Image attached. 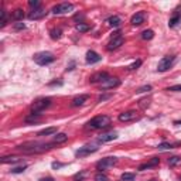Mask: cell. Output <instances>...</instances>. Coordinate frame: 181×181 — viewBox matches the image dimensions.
I'll use <instances>...</instances> for the list:
<instances>
[{"instance_id": "3957f363", "label": "cell", "mask_w": 181, "mask_h": 181, "mask_svg": "<svg viewBox=\"0 0 181 181\" xmlns=\"http://www.w3.org/2000/svg\"><path fill=\"white\" fill-rule=\"evenodd\" d=\"M33 60L38 65H48V64L54 62L55 57L53 53H48V51H43V53H37V54L33 57Z\"/></svg>"}, {"instance_id": "484cf974", "label": "cell", "mask_w": 181, "mask_h": 181, "mask_svg": "<svg viewBox=\"0 0 181 181\" xmlns=\"http://www.w3.org/2000/svg\"><path fill=\"white\" fill-rule=\"evenodd\" d=\"M75 28H77V31H79V33H87L91 30V26H89V24H85V23H78L75 26Z\"/></svg>"}, {"instance_id": "d6a6232c", "label": "cell", "mask_w": 181, "mask_h": 181, "mask_svg": "<svg viewBox=\"0 0 181 181\" xmlns=\"http://www.w3.org/2000/svg\"><path fill=\"white\" fill-rule=\"evenodd\" d=\"M112 96H113L112 94H102V95H99V98H98V102H105V101L110 99Z\"/></svg>"}, {"instance_id": "8992f818", "label": "cell", "mask_w": 181, "mask_h": 181, "mask_svg": "<svg viewBox=\"0 0 181 181\" xmlns=\"http://www.w3.org/2000/svg\"><path fill=\"white\" fill-rule=\"evenodd\" d=\"M116 163H118V158L116 157H105V158L99 160V161L96 163V168L102 173V171H105V170H108V168H110V167H113Z\"/></svg>"}, {"instance_id": "ee69618b", "label": "cell", "mask_w": 181, "mask_h": 181, "mask_svg": "<svg viewBox=\"0 0 181 181\" xmlns=\"http://www.w3.org/2000/svg\"><path fill=\"white\" fill-rule=\"evenodd\" d=\"M40 181H54V178L53 177H45V178H41Z\"/></svg>"}, {"instance_id": "f1b7e54d", "label": "cell", "mask_w": 181, "mask_h": 181, "mask_svg": "<svg viewBox=\"0 0 181 181\" xmlns=\"http://www.w3.org/2000/svg\"><path fill=\"white\" fill-rule=\"evenodd\" d=\"M154 37V31L153 30H144L142 33V38L143 40H151Z\"/></svg>"}, {"instance_id": "30bf717a", "label": "cell", "mask_w": 181, "mask_h": 181, "mask_svg": "<svg viewBox=\"0 0 181 181\" xmlns=\"http://www.w3.org/2000/svg\"><path fill=\"white\" fill-rule=\"evenodd\" d=\"M47 16V10L43 7H38V9H34L28 13V18L30 20H41L43 17Z\"/></svg>"}, {"instance_id": "2e32d148", "label": "cell", "mask_w": 181, "mask_h": 181, "mask_svg": "<svg viewBox=\"0 0 181 181\" xmlns=\"http://www.w3.org/2000/svg\"><path fill=\"white\" fill-rule=\"evenodd\" d=\"M85 60H87V62H88V64H91V65H92V64L99 62V61L102 60V57L98 54V53H95V51H92V50H91V51H88V53H87V57H85Z\"/></svg>"}, {"instance_id": "52a82bcc", "label": "cell", "mask_w": 181, "mask_h": 181, "mask_svg": "<svg viewBox=\"0 0 181 181\" xmlns=\"http://www.w3.org/2000/svg\"><path fill=\"white\" fill-rule=\"evenodd\" d=\"M174 60H175V57H174V55H165V57H163V58L160 60V62H158L157 71L158 72L168 71V70H170V67L173 65Z\"/></svg>"}, {"instance_id": "5b68a950", "label": "cell", "mask_w": 181, "mask_h": 181, "mask_svg": "<svg viewBox=\"0 0 181 181\" xmlns=\"http://www.w3.org/2000/svg\"><path fill=\"white\" fill-rule=\"evenodd\" d=\"M72 10H74V4L71 3H60V4H57L53 7V14L55 16H61V14H68V13H71Z\"/></svg>"}, {"instance_id": "74e56055", "label": "cell", "mask_w": 181, "mask_h": 181, "mask_svg": "<svg viewBox=\"0 0 181 181\" xmlns=\"http://www.w3.org/2000/svg\"><path fill=\"white\" fill-rule=\"evenodd\" d=\"M140 65H142V60H137L136 62H133V64H132V65H130V67H129V70H132V71H134V70H137V68H139Z\"/></svg>"}, {"instance_id": "f6af8a7d", "label": "cell", "mask_w": 181, "mask_h": 181, "mask_svg": "<svg viewBox=\"0 0 181 181\" xmlns=\"http://www.w3.org/2000/svg\"><path fill=\"white\" fill-rule=\"evenodd\" d=\"M174 125H175V126H180V125H181V120H175V122H174Z\"/></svg>"}, {"instance_id": "4dcf8cb0", "label": "cell", "mask_w": 181, "mask_h": 181, "mask_svg": "<svg viewBox=\"0 0 181 181\" xmlns=\"http://www.w3.org/2000/svg\"><path fill=\"white\" fill-rule=\"evenodd\" d=\"M95 181H109V178H108V175L103 173H98L96 175H95Z\"/></svg>"}, {"instance_id": "9a60e30c", "label": "cell", "mask_w": 181, "mask_h": 181, "mask_svg": "<svg viewBox=\"0 0 181 181\" xmlns=\"http://www.w3.org/2000/svg\"><path fill=\"white\" fill-rule=\"evenodd\" d=\"M106 78H109V75H108V72H96V74H94L91 78H89V82L91 84H98V82H101L102 84L103 81Z\"/></svg>"}, {"instance_id": "d4e9b609", "label": "cell", "mask_w": 181, "mask_h": 181, "mask_svg": "<svg viewBox=\"0 0 181 181\" xmlns=\"http://www.w3.org/2000/svg\"><path fill=\"white\" fill-rule=\"evenodd\" d=\"M20 158H17L16 156H4L1 157V163L3 164H7V163H18Z\"/></svg>"}, {"instance_id": "f35d334b", "label": "cell", "mask_w": 181, "mask_h": 181, "mask_svg": "<svg viewBox=\"0 0 181 181\" xmlns=\"http://www.w3.org/2000/svg\"><path fill=\"white\" fill-rule=\"evenodd\" d=\"M7 24V17H6V11L4 10H1V24H0V27H4Z\"/></svg>"}, {"instance_id": "bcb514c9", "label": "cell", "mask_w": 181, "mask_h": 181, "mask_svg": "<svg viewBox=\"0 0 181 181\" xmlns=\"http://www.w3.org/2000/svg\"><path fill=\"white\" fill-rule=\"evenodd\" d=\"M150 181H157V180H154V178H153V180H150Z\"/></svg>"}, {"instance_id": "e0dca14e", "label": "cell", "mask_w": 181, "mask_h": 181, "mask_svg": "<svg viewBox=\"0 0 181 181\" xmlns=\"http://www.w3.org/2000/svg\"><path fill=\"white\" fill-rule=\"evenodd\" d=\"M158 164H160V158H158V157H153L149 163H144V164L139 165V170H140V171H144V170L151 168V167H156V165H158Z\"/></svg>"}, {"instance_id": "8fae6325", "label": "cell", "mask_w": 181, "mask_h": 181, "mask_svg": "<svg viewBox=\"0 0 181 181\" xmlns=\"http://www.w3.org/2000/svg\"><path fill=\"white\" fill-rule=\"evenodd\" d=\"M95 151H98V147L96 146H84L79 150L75 151V156L77 157H84V156H88V154H92Z\"/></svg>"}, {"instance_id": "277c9868", "label": "cell", "mask_w": 181, "mask_h": 181, "mask_svg": "<svg viewBox=\"0 0 181 181\" xmlns=\"http://www.w3.org/2000/svg\"><path fill=\"white\" fill-rule=\"evenodd\" d=\"M50 105H51V98H38L31 105V112L33 113H40L44 109H47Z\"/></svg>"}, {"instance_id": "7402d4cb", "label": "cell", "mask_w": 181, "mask_h": 181, "mask_svg": "<svg viewBox=\"0 0 181 181\" xmlns=\"http://www.w3.org/2000/svg\"><path fill=\"white\" fill-rule=\"evenodd\" d=\"M57 133V127H47V129H43V130H40L38 133H37V136H40V137H43V136H50V134H54Z\"/></svg>"}, {"instance_id": "f546056e", "label": "cell", "mask_w": 181, "mask_h": 181, "mask_svg": "<svg viewBox=\"0 0 181 181\" xmlns=\"http://www.w3.org/2000/svg\"><path fill=\"white\" fill-rule=\"evenodd\" d=\"M136 175L133 173H123L122 174V180L123 181H134Z\"/></svg>"}, {"instance_id": "ffe728a7", "label": "cell", "mask_w": 181, "mask_h": 181, "mask_svg": "<svg viewBox=\"0 0 181 181\" xmlns=\"http://www.w3.org/2000/svg\"><path fill=\"white\" fill-rule=\"evenodd\" d=\"M106 23L109 24L110 27H120V24H122V18L119 16H110L108 20H106Z\"/></svg>"}, {"instance_id": "ac0fdd59", "label": "cell", "mask_w": 181, "mask_h": 181, "mask_svg": "<svg viewBox=\"0 0 181 181\" xmlns=\"http://www.w3.org/2000/svg\"><path fill=\"white\" fill-rule=\"evenodd\" d=\"M88 99H89V95H79V96H75V98L72 99V106H75V108H77V106H82Z\"/></svg>"}, {"instance_id": "ab89813d", "label": "cell", "mask_w": 181, "mask_h": 181, "mask_svg": "<svg viewBox=\"0 0 181 181\" xmlns=\"http://www.w3.org/2000/svg\"><path fill=\"white\" fill-rule=\"evenodd\" d=\"M165 91H170V92H181V85H174V87L167 88Z\"/></svg>"}, {"instance_id": "9c48e42d", "label": "cell", "mask_w": 181, "mask_h": 181, "mask_svg": "<svg viewBox=\"0 0 181 181\" xmlns=\"http://www.w3.org/2000/svg\"><path fill=\"white\" fill-rule=\"evenodd\" d=\"M123 43H125V38H123L122 35H119V37H112V40L109 41V44L106 45V50H108V51L118 50L120 45H123Z\"/></svg>"}, {"instance_id": "8d00e7d4", "label": "cell", "mask_w": 181, "mask_h": 181, "mask_svg": "<svg viewBox=\"0 0 181 181\" xmlns=\"http://www.w3.org/2000/svg\"><path fill=\"white\" fill-rule=\"evenodd\" d=\"M28 6L33 7V10H34V9H38L40 7V0H30V1H28Z\"/></svg>"}, {"instance_id": "d590c367", "label": "cell", "mask_w": 181, "mask_h": 181, "mask_svg": "<svg viewBox=\"0 0 181 181\" xmlns=\"http://www.w3.org/2000/svg\"><path fill=\"white\" fill-rule=\"evenodd\" d=\"M13 28H14L16 31H20V30H24V28H26V24H24V23H20V21H18V23H14Z\"/></svg>"}, {"instance_id": "e575fe53", "label": "cell", "mask_w": 181, "mask_h": 181, "mask_svg": "<svg viewBox=\"0 0 181 181\" xmlns=\"http://www.w3.org/2000/svg\"><path fill=\"white\" fill-rule=\"evenodd\" d=\"M149 91H151V85H144V87H140L137 88V94H142V92H149Z\"/></svg>"}, {"instance_id": "44dd1931", "label": "cell", "mask_w": 181, "mask_h": 181, "mask_svg": "<svg viewBox=\"0 0 181 181\" xmlns=\"http://www.w3.org/2000/svg\"><path fill=\"white\" fill-rule=\"evenodd\" d=\"M11 18L14 20V21H20V20H23L24 18V11H23V9H16L13 13H11Z\"/></svg>"}, {"instance_id": "6da1fadb", "label": "cell", "mask_w": 181, "mask_h": 181, "mask_svg": "<svg viewBox=\"0 0 181 181\" xmlns=\"http://www.w3.org/2000/svg\"><path fill=\"white\" fill-rule=\"evenodd\" d=\"M17 149L20 150V151L28 153V154H33V153H44V151H47V150L53 149V143L27 142V143L20 144V146H17Z\"/></svg>"}, {"instance_id": "836d02e7", "label": "cell", "mask_w": 181, "mask_h": 181, "mask_svg": "<svg viewBox=\"0 0 181 181\" xmlns=\"http://www.w3.org/2000/svg\"><path fill=\"white\" fill-rule=\"evenodd\" d=\"M27 168V165L23 164V165H20V167H16V168H11V173L13 174H18V173H23L24 170Z\"/></svg>"}, {"instance_id": "d6986e66", "label": "cell", "mask_w": 181, "mask_h": 181, "mask_svg": "<svg viewBox=\"0 0 181 181\" xmlns=\"http://www.w3.org/2000/svg\"><path fill=\"white\" fill-rule=\"evenodd\" d=\"M178 23H181V11H174L173 17L168 20V27H175Z\"/></svg>"}, {"instance_id": "83f0119b", "label": "cell", "mask_w": 181, "mask_h": 181, "mask_svg": "<svg viewBox=\"0 0 181 181\" xmlns=\"http://www.w3.org/2000/svg\"><path fill=\"white\" fill-rule=\"evenodd\" d=\"M178 144H180V143H175V144H171V143H160V144H158L157 147L160 150H168V149H173L174 146H178Z\"/></svg>"}, {"instance_id": "7dc6e473", "label": "cell", "mask_w": 181, "mask_h": 181, "mask_svg": "<svg viewBox=\"0 0 181 181\" xmlns=\"http://www.w3.org/2000/svg\"><path fill=\"white\" fill-rule=\"evenodd\" d=\"M122 181H123V180H122Z\"/></svg>"}, {"instance_id": "60d3db41", "label": "cell", "mask_w": 181, "mask_h": 181, "mask_svg": "<svg viewBox=\"0 0 181 181\" xmlns=\"http://www.w3.org/2000/svg\"><path fill=\"white\" fill-rule=\"evenodd\" d=\"M53 168H55V170H58V168H61V167H64V165L65 164H62V163H57V161H54V163H53Z\"/></svg>"}, {"instance_id": "4316f807", "label": "cell", "mask_w": 181, "mask_h": 181, "mask_svg": "<svg viewBox=\"0 0 181 181\" xmlns=\"http://www.w3.org/2000/svg\"><path fill=\"white\" fill-rule=\"evenodd\" d=\"M181 163V157H178V156H173V157L168 158V165L170 167H174V165L180 164Z\"/></svg>"}, {"instance_id": "7bdbcfd3", "label": "cell", "mask_w": 181, "mask_h": 181, "mask_svg": "<svg viewBox=\"0 0 181 181\" xmlns=\"http://www.w3.org/2000/svg\"><path fill=\"white\" fill-rule=\"evenodd\" d=\"M54 85L61 87V85H62V82H61V81H58V82H57V81H54V82H51V84H50V87H54Z\"/></svg>"}, {"instance_id": "7a4b0ae2", "label": "cell", "mask_w": 181, "mask_h": 181, "mask_svg": "<svg viewBox=\"0 0 181 181\" xmlns=\"http://www.w3.org/2000/svg\"><path fill=\"white\" fill-rule=\"evenodd\" d=\"M110 125V118L108 115H99L95 116L94 119H91L87 123L85 129L88 130H96V129H106Z\"/></svg>"}, {"instance_id": "603a6c76", "label": "cell", "mask_w": 181, "mask_h": 181, "mask_svg": "<svg viewBox=\"0 0 181 181\" xmlns=\"http://www.w3.org/2000/svg\"><path fill=\"white\" fill-rule=\"evenodd\" d=\"M67 140H68V134L67 133H57L54 136V143H57V144L65 143Z\"/></svg>"}, {"instance_id": "4fadbf2b", "label": "cell", "mask_w": 181, "mask_h": 181, "mask_svg": "<svg viewBox=\"0 0 181 181\" xmlns=\"http://www.w3.org/2000/svg\"><path fill=\"white\" fill-rule=\"evenodd\" d=\"M118 139V133L116 132H109V133H103L101 136H98V143H108L112 140H116Z\"/></svg>"}, {"instance_id": "cb8c5ba5", "label": "cell", "mask_w": 181, "mask_h": 181, "mask_svg": "<svg viewBox=\"0 0 181 181\" xmlns=\"http://www.w3.org/2000/svg\"><path fill=\"white\" fill-rule=\"evenodd\" d=\"M41 119V113H31L30 116L26 118V123H35Z\"/></svg>"}, {"instance_id": "7c38bea8", "label": "cell", "mask_w": 181, "mask_h": 181, "mask_svg": "<svg viewBox=\"0 0 181 181\" xmlns=\"http://www.w3.org/2000/svg\"><path fill=\"white\" fill-rule=\"evenodd\" d=\"M137 119V113L136 110H126V112H122L119 115V120L120 122H132Z\"/></svg>"}, {"instance_id": "1f68e13d", "label": "cell", "mask_w": 181, "mask_h": 181, "mask_svg": "<svg viewBox=\"0 0 181 181\" xmlns=\"http://www.w3.org/2000/svg\"><path fill=\"white\" fill-rule=\"evenodd\" d=\"M61 30L60 28H57V30H51V38L53 40H58L60 37H61Z\"/></svg>"}, {"instance_id": "ba28073f", "label": "cell", "mask_w": 181, "mask_h": 181, "mask_svg": "<svg viewBox=\"0 0 181 181\" xmlns=\"http://www.w3.org/2000/svg\"><path fill=\"white\" fill-rule=\"evenodd\" d=\"M119 85H120V79L116 78V77H109V78H106L101 84V88H102L103 91H106V89H115Z\"/></svg>"}, {"instance_id": "5bb4252c", "label": "cell", "mask_w": 181, "mask_h": 181, "mask_svg": "<svg viewBox=\"0 0 181 181\" xmlns=\"http://www.w3.org/2000/svg\"><path fill=\"white\" fill-rule=\"evenodd\" d=\"M144 18H146L144 11H137V13L133 14V17L130 18V23H132V26L137 27V26H142V24L144 23Z\"/></svg>"}, {"instance_id": "b9f144b4", "label": "cell", "mask_w": 181, "mask_h": 181, "mask_svg": "<svg viewBox=\"0 0 181 181\" xmlns=\"http://www.w3.org/2000/svg\"><path fill=\"white\" fill-rule=\"evenodd\" d=\"M84 175H85V173H78V174H75V175H74V178H75V180H82V178H84Z\"/></svg>"}]
</instances>
